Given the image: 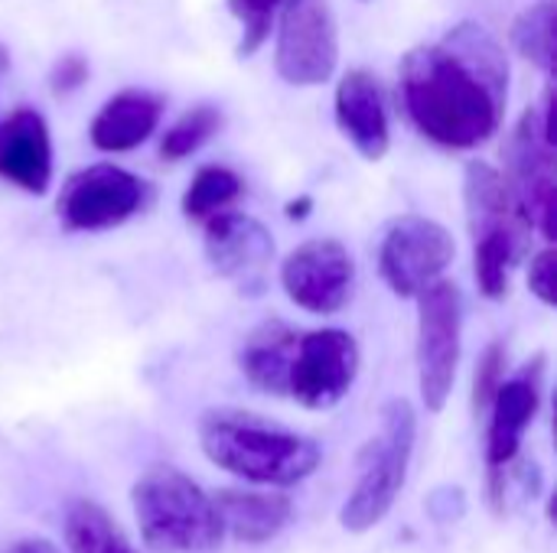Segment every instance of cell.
<instances>
[{
	"instance_id": "1",
	"label": "cell",
	"mask_w": 557,
	"mask_h": 553,
	"mask_svg": "<svg viewBox=\"0 0 557 553\" xmlns=\"http://www.w3.org/2000/svg\"><path fill=\"white\" fill-rule=\"evenodd\" d=\"M401 101L418 134L447 150H473L503 124L509 55L483 23L463 20L401 59Z\"/></svg>"
},
{
	"instance_id": "2",
	"label": "cell",
	"mask_w": 557,
	"mask_h": 553,
	"mask_svg": "<svg viewBox=\"0 0 557 553\" xmlns=\"http://www.w3.org/2000/svg\"><path fill=\"white\" fill-rule=\"evenodd\" d=\"M199 447L212 466L258 486H297L320 466V447L310 437L235 407L202 414Z\"/></svg>"
},
{
	"instance_id": "3",
	"label": "cell",
	"mask_w": 557,
	"mask_h": 553,
	"mask_svg": "<svg viewBox=\"0 0 557 553\" xmlns=\"http://www.w3.org/2000/svg\"><path fill=\"white\" fill-rule=\"evenodd\" d=\"M134 518L147 548L160 553H209L225 538L215 499L176 466H150L131 489Z\"/></svg>"
},
{
	"instance_id": "4",
	"label": "cell",
	"mask_w": 557,
	"mask_h": 553,
	"mask_svg": "<svg viewBox=\"0 0 557 553\" xmlns=\"http://www.w3.org/2000/svg\"><path fill=\"white\" fill-rule=\"evenodd\" d=\"M414 440H418L414 407L401 398L388 401L382 407L379 433L359 450L356 489L339 512V525L346 531L366 535L379 521H385V515L392 512V505L398 502V495L405 489Z\"/></svg>"
},
{
	"instance_id": "5",
	"label": "cell",
	"mask_w": 557,
	"mask_h": 553,
	"mask_svg": "<svg viewBox=\"0 0 557 553\" xmlns=\"http://www.w3.org/2000/svg\"><path fill=\"white\" fill-rule=\"evenodd\" d=\"M555 91L548 85L545 101L529 108L512 127L503 156H506V186L509 196L532 231L555 241L557 218V134Z\"/></svg>"
},
{
	"instance_id": "6",
	"label": "cell",
	"mask_w": 557,
	"mask_h": 553,
	"mask_svg": "<svg viewBox=\"0 0 557 553\" xmlns=\"http://www.w3.org/2000/svg\"><path fill=\"white\" fill-rule=\"evenodd\" d=\"M418 388L431 414L454 394L463 349V293L450 280H434L418 297Z\"/></svg>"
},
{
	"instance_id": "7",
	"label": "cell",
	"mask_w": 557,
	"mask_h": 553,
	"mask_svg": "<svg viewBox=\"0 0 557 553\" xmlns=\"http://www.w3.org/2000/svg\"><path fill=\"white\" fill-rule=\"evenodd\" d=\"M274 36V68L287 85L313 88L339 65V26L330 0H281Z\"/></svg>"
},
{
	"instance_id": "8",
	"label": "cell",
	"mask_w": 557,
	"mask_h": 553,
	"mask_svg": "<svg viewBox=\"0 0 557 553\" xmlns=\"http://www.w3.org/2000/svg\"><path fill=\"white\" fill-rule=\"evenodd\" d=\"M454 235L424 215H405L392 222L379 248V274L388 290L401 300H414L424 287L444 277L454 264Z\"/></svg>"
},
{
	"instance_id": "9",
	"label": "cell",
	"mask_w": 557,
	"mask_h": 553,
	"mask_svg": "<svg viewBox=\"0 0 557 553\" xmlns=\"http://www.w3.org/2000/svg\"><path fill=\"white\" fill-rule=\"evenodd\" d=\"M147 183L124 166L95 163L72 173L59 192L55 212L69 231H104L140 212Z\"/></svg>"
},
{
	"instance_id": "10",
	"label": "cell",
	"mask_w": 557,
	"mask_h": 553,
	"mask_svg": "<svg viewBox=\"0 0 557 553\" xmlns=\"http://www.w3.org/2000/svg\"><path fill=\"white\" fill-rule=\"evenodd\" d=\"M359 375V345L346 329H317L297 339L287 398L307 411L336 407Z\"/></svg>"
},
{
	"instance_id": "11",
	"label": "cell",
	"mask_w": 557,
	"mask_h": 553,
	"mask_svg": "<svg viewBox=\"0 0 557 553\" xmlns=\"http://www.w3.org/2000/svg\"><path fill=\"white\" fill-rule=\"evenodd\" d=\"M352 254L336 238H310L294 248L281 264V287L287 300L317 316L339 313L352 297Z\"/></svg>"
},
{
	"instance_id": "12",
	"label": "cell",
	"mask_w": 557,
	"mask_h": 553,
	"mask_svg": "<svg viewBox=\"0 0 557 553\" xmlns=\"http://www.w3.org/2000/svg\"><path fill=\"white\" fill-rule=\"evenodd\" d=\"M206 225V261L212 264V271L225 280H232L242 293H261L268 284V267L274 257V238L271 231L245 215V212H215L212 218L202 222Z\"/></svg>"
},
{
	"instance_id": "13",
	"label": "cell",
	"mask_w": 557,
	"mask_h": 553,
	"mask_svg": "<svg viewBox=\"0 0 557 553\" xmlns=\"http://www.w3.org/2000/svg\"><path fill=\"white\" fill-rule=\"evenodd\" d=\"M542 381H545V355H535L519 375L503 378V385L496 388L486 407L490 411V443H486L490 473L506 469L519 456L522 437L542 404Z\"/></svg>"
},
{
	"instance_id": "14",
	"label": "cell",
	"mask_w": 557,
	"mask_h": 553,
	"mask_svg": "<svg viewBox=\"0 0 557 553\" xmlns=\"http://www.w3.org/2000/svg\"><path fill=\"white\" fill-rule=\"evenodd\" d=\"M336 124L343 137L356 147L359 156L379 163L388 147H392V124H388V108L382 85L372 72L352 68L339 78L336 85Z\"/></svg>"
},
{
	"instance_id": "15",
	"label": "cell",
	"mask_w": 557,
	"mask_h": 553,
	"mask_svg": "<svg viewBox=\"0 0 557 553\" xmlns=\"http://www.w3.org/2000/svg\"><path fill=\"white\" fill-rule=\"evenodd\" d=\"M0 179L42 196L52 183L49 124L33 108H16L0 121Z\"/></svg>"
},
{
	"instance_id": "16",
	"label": "cell",
	"mask_w": 557,
	"mask_h": 553,
	"mask_svg": "<svg viewBox=\"0 0 557 553\" xmlns=\"http://www.w3.org/2000/svg\"><path fill=\"white\" fill-rule=\"evenodd\" d=\"M463 205H467V228H470L473 241H480L486 235H516L522 241L532 238V228L519 215L503 173L496 166H490L486 160L467 163Z\"/></svg>"
},
{
	"instance_id": "17",
	"label": "cell",
	"mask_w": 557,
	"mask_h": 553,
	"mask_svg": "<svg viewBox=\"0 0 557 553\" xmlns=\"http://www.w3.org/2000/svg\"><path fill=\"white\" fill-rule=\"evenodd\" d=\"M160 117H163V101L153 91L124 88L98 108L88 127L91 147L101 153L134 150L144 140H150V134L160 127Z\"/></svg>"
},
{
	"instance_id": "18",
	"label": "cell",
	"mask_w": 557,
	"mask_h": 553,
	"mask_svg": "<svg viewBox=\"0 0 557 553\" xmlns=\"http://www.w3.org/2000/svg\"><path fill=\"white\" fill-rule=\"evenodd\" d=\"M212 499H215V508L222 518V531L245 544H264V541L277 538L294 515L290 499L281 492L225 489Z\"/></svg>"
},
{
	"instance_id": "19",
	"label": "cell",
	"mask_w": 557,
	"mask_h": 553,
	"mask_svg": "<svg viewBox=\"0 0 557 553\" xmlns=\"http://www.w3.org/2000/svg\"><path fill=\"white\" fill-rule=\"evenodd\" d=\"M297 339H300V332H294L281 319L261 323L258 329L248 332V339L238 352V365H242V375L251 381V388H258L264 394H277V398L287 394Z\"/></svg>"
},
{
	"instance_id": "20",
	"label": "cell",
	"mask_w": 557,
	"mask_h": 553,
	"mask_svg": "<svg viewBox=\"0 0 557 553\" xmlns=\"http://www.w3.org/2000/svg\"><path fill=\"white\" fill-rule=\"evenodd\" d=\"M62 535L69 553H137L111 515L88 499H78L65 508Z\"/></svg>"
},
{
	"instance_id": "21",
	"label": "cell",
	"mask_w": 557,
	"mask_h": 553,
	"mask_svg": "<svg viewBox=\"0 0 557 553\" xmlns=\"http://www.w3.org/2000/svg\"><path fill=\"white\" fill-rule=\"evenodd\" d=\"M509 39L522 59H529L535 68L555 78L557 62V7L555 0H535L529 3L509 29Z\"/></svg>"
},
{
	"instance_id": "22",
	"label": "cell",
	"mask_w": 557,
	"mask_h": 553,
	"mask_svg": "<svg viewBox=\"0 0 557 553\" xmlns=\"http://www.w3.org/2000/svg\"><path fill=\"white\" fill-rule=\"evenodd\" d=\"M525 251L529 241L516 235H486L473 241V274L486 300H503L509 293V271L516 261L525 257Z\"/></svg>"
},
{
	"instance_id": "23",
	"label": "cell",
	"mask_w": 557,
	"mask_h": 553,
	"mask_svg": "<svg viewBox=\"0 0 557 553\" xmlns=\"http://www.w3.org/2000/svg\"><path fill=\"white\" fill-rule=\"evenodd\" d=\"M245 183L228 166H202L183 192V215L189 222H206L215 212L228 209L242 196Z\"/></svg>"
},
{
	"instance_id": "24",
	"label": "cell",
	"mask_w": 557,
	"mask_h": 553,
	"mask_svg": "<svg viewBox=\"0 0 557 553\" xmlns=\"http://www.w3.org/2000/svg\"><path fill=\"white\" fill-rule=\"evenodd\" d=\"M222 127V111L215 104H196L186 114L176 117L173 127H166L163 140H160V153L166 160H186L193 153H199Z\"/></svg>"
},
{
	"instance_id": "25",
	"label": "cell",
	"mask_w": 557,
	"mask_h": 553,
	"mask_svg": "<svg viewBox=\"0 0 557 553\" xmlns=\"http://www.w3.org/2000/svg\"><path fill=\"white\" fill-rule=\"evenodd\" d=\"M225 3H228L232 16L242 23L238 55L248 59L268 42L274 20H277V10H281V0H225Z\"/></svg>"
},
{
	"instance_id": "26",
	"label": "cell",
	"mask_w": 557,
	"mask_h": 553,
	"mask_svg": "<svg viewBox=\"0 0 557 553\" xmlns=\"http://www.w3.org/2000/svg\"><path fill=\"white\" fill-rule=\"evenodd\" d=\"M503 378H506V349L499 342H493L483 352V359L476 365V381H473V407L480 414L490 407V401H493L496 388L503 385Z\"/></svg>"
},
{
	"instance_id": "27",
	"label": "cell",
	"mask_w": 557,
	"mask_h": 553,
	"mask_svg": "<svg viewBox=\"0 0 557 553\" xmlns=\"http://www.w3.org/2000/svg\"><path fill=\"white\" fill-rule=\"evenodd\" d=\"M529 290L545 303H557V251L555 241H548L539 254H532V267H529Z\"/></svg>"
},
{
	"instance_id": "28",
	"label": "cell",
	"mask_w": 557,
	"mask_h": 553,
	"mask_svg": "<svg viewBox=\"0 0 557 553\" xmlns=\"http://www.w3.org/2000/svg\"><path fill=\"white\" fill-rule=\"evenodd\" d=\"M85 78H88V62H85L82 55H62V59L55 62L49 81H52V91H55V95H69V91H75Z\"/></svg>"
},
{
	"instance_id": "29",
	"label": "cell",
	"mask_w": 557,
	"mask_h": 553,
	"mask_svg": "<svg viewBox=\"0 0 557 553\" xmlns=\"http://www.w3.org/2000/svg\"><path fill=\"white\" fill-rule=\"evenodd\" d=\"M310 209H313V199H310V196H300V199L287 202V218H290V222H304Z\"/></svg>"
},
{
	"instance_id": "30",
	"label": "cell",
	"mask_w": 557,
	"mask_h": 553,
	"mask_svg": "<svg viewBox=\"0 0 557 553\" xmlns=\"http://www.w3.org/2000/svg\"><path fill=\"white\" fill-rule=\"evenodd\" d=\"M10 553H59L49 541H20L16 548H10Z\"/></svg>"
},
{
	"instance_id": "31",
	"label": "cell",
	"mask_w": 557,
	"mask_h": 553,
	"mask_svg": "<svg viewBox=\"0 0 557 553\" xmlns=\"http://www.w3.org/2000/svg\"><path fill=\"white\" fill-rule=\"evenodd\" d=\"M362 3H366V0H362Z\"/></svg>"
}]
</instances>
